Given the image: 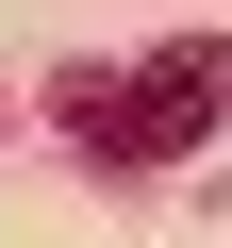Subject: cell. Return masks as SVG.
Segmentation results:
<instances>
[{
	"label": "cell",
	"instance_id": "1",
	"mask_svg": "<svg viewBox=\"0 0 232 248\" xmlns=\"http://www.w3.org/2000/svg\"><path fill=\"white\" fill-rule=\"evenodd\" d=\"M50 116H66V149L83 166H182L215 116H232V33H182V50H133V66H66L50 83Z\"/></svg>",
	"mask_w": 232,
	"mask_h": 248
}]
</instances>
